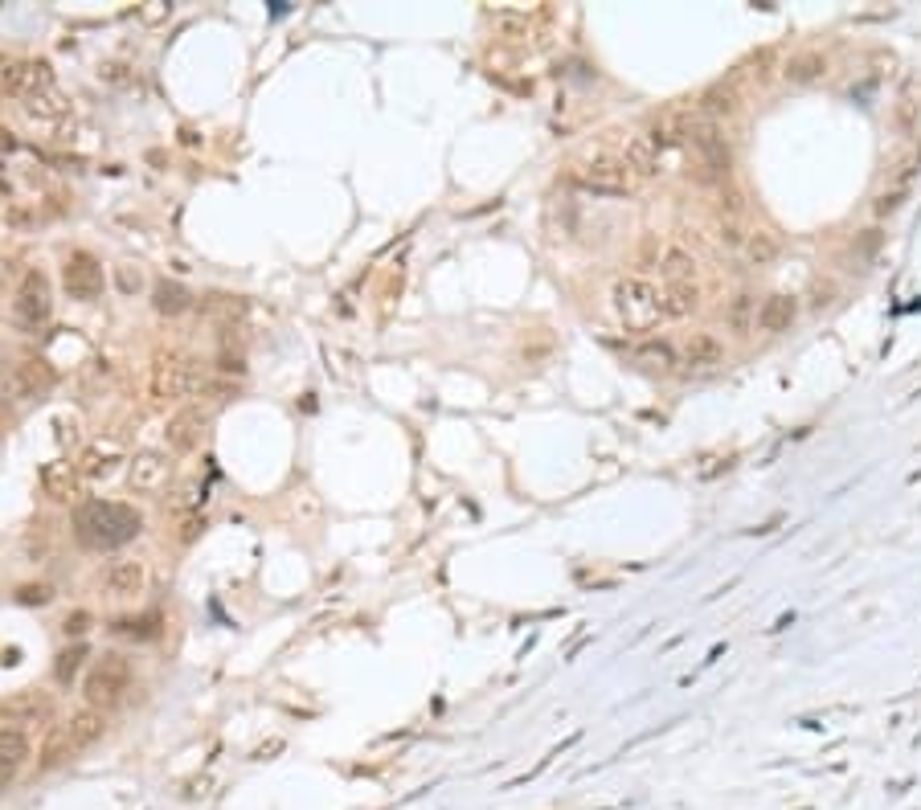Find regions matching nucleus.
I'll use <instances>...</instances> for the list:
<instances>
[{
	"mask_svg": "<svg viewBox=\"0 0 921 810\" xmlns=\"http://www.w3.org/2000/svg\"><path fill=\"white\" fill-rule=\"evenodd\" d=\"M66 99L58 95V90H46V95H33V99H25V115L33 119V123H41V127H54V123H62L66 119Z\"/></svg>",
	"mask_w": 921,
	"mask_h": 810,
	"instance_id": "412c9836",
	"label": "nucleus"
},
{
	"mask_svg": "<svg viewBox=\"0 0 921 810\" xmlns=\"http://www.w3.org/2000/svg\"><path fill=\"white\" fill-rule=\"evenodd\" d=\"M115 283H119L123 295H136L144 287V275H140L136 266H115Z\"/></svg>",
	"mask_w": 921,
	"mask_h": 810,
	"instance_id": "c85d7f7f",
	"label": "nucleus"
},
{
	"mask_svg": "<svg viewBox=\"0 0 921 810\" xmlns=\"http://www.w3.org/2000/svg\"><path fill=\"white\" fill-rule=\"evenodd\" d=\"M152 307H156L160 315H181V311H189V307H193V295H189L181 283H156V291H152Z\"/></svg>",
	"mask_w": 921,
	"mask_h": 810,
	"instance_id": "b1692460",
	"label": "nucleus"
},
{
	"mask_svg": "<svg viewBox=\"0 0 921 810\" xmlns=\"http://www.w3.org/2000/svg\"><path fill=\"white\" fill-rule=\"evenodd\" d=\"M745 254H750L758 266H770L778 258V238L766 234V230H758V234H750V242H745Z\"/></svg>",
	"mask_w": 921,
	"mask_h": 810,
	"instance_id": "bb28decb",
	"label": "nucleus"
},
{
	"mask_svg": "<svg viewBox=\"0 0 921 810\" xmlns=\"http://www.w3.org/2000/svg\"><path fill=\"white\" fill-rule=\"evenodd\" d=\"M13 311H17V320H21L25 328H37V324L50 320L54 299H50V279L41 275V270H29V275L21 279L17 299H13Z\"/></svg>",
	"mask_w": 921,
	"mask_h": 810,
	"instance_id": "0eeeda50",
	"label": "nucleus"
},
{
	"mask_svg": "<svg viewBox=\"0 0 921 810\" xmlns=\"http://www.w3.org/2000/svg\"><path fill=\"white\" fill-rule=\"evenodd\" d=\"M623 164L631 168L635 180H651L660 172V148H655L651 135H631L627 148H623Z\"/></svg>",
	"mask_w": 921,
	"mask_h": 810,
	"instance_id": "4468645a",
	"label": "nucleus"
},
{
	"mask_svg": "<svg viewBox=\"0 0 921 810\" xmlns=\"http://www.w3.org/2000/svg\"><path fill=\"white\" fill-rule=\"evenodd\" d=\"M201 430H205V414L189 405V410H181V414H172V418H168L164 438H168V446H172V450H193V446L201 442Z\"/></svg>",
	"mask_w": 921,
	"mask_h": 810,
	"instance_id": "2eb2a0df",
	"label": "nucleus"
},
{
	"mask_svg": "<svg viewBox=\"0 0 921 810\" xmlns=\"http://www.w3.org/2000/svg\"><path fill=\"white\" fill-rule=\"evenodd\" d=\"M103 729H107V720H103V712H99V708H78V712L66 720V725H62V733L70 737L74 753L91 749V745L103 737Z\"/></svg>",
	"mask_w": 921,
	"mask_h": 810,
	"instance_id": "f8f14e48",
	"label": "nucleus"
},
{
	"mask_svg": "<svg viewBox=\"0 0 921 810\" xmlns=\"http://www.w3.org/2000/svg\"><path fill=\"white\" fill-rule=\"evenodd\" d=\"M86 630V614H74V618H66V635H82Z\"/></svg>",
	"mask_w": 921,
	"mask_h": 810,
	"instance_id": "7c9ffc66",
	"label": "nucleus"
},
{
	"mask_svg": "<svg viewBox=\"0 0 921 810\" xmlns=\"http://www.w3.org/2000/svg\"><path fill=\"white\" fill-rule=\"evenodd\" d=\"M41 483H46V491L54 495V500H70L74 487H78V475H74V467H70V463H54V467H46Z\"/></svg>",
	"mask_w": 921,
	"mask_h": 810,
	"instance_id": "a878e982",
	"label": "nucleus"
},
{
	"mask_svg": "<svg viewBox=\"0 0 921 810\" xmlns=\"http://www.w3.org/2000/svg\"><path fill=\"white\" fill-rule=\"evenodd\" d=\"M144 581H148V573H144V565H140V561H111V565L103 569V577H99L103 594H107V598H115V602L144 594Z\"/></svg>",
	"mask_w": 921,
	"mask_h": 810,
	"instance_id": "1a4fd4ad",
	"label": "nucleus"
},
{
	"mask_svg": "<svg viewBox=\"0 0 921 810\" xmlns=\"http://www.w3.org/2000/svg\"><path fill=\"white\" fill-rule=\"evenodd\" d=\"M13 373H17V381H21L25 401L37 397V393H46V389L54 385V369L46 365V360H21V365H13Z\"/></svg>",
	"mask_w": 921,
	"mask_h": 810,
	"instance_id": "5701e85b",
	"label": "nucleus"
},
{
	"mask_svg": "<svg viewBox=\"0 0 921 810\" xmlns=\"http://www.w3.org/2000/svg\"><path fill=\"white\" fill-rule=\"evenodd\" d=\"M21 602H50V590H46V585H41V590H21Z\"/></svg>",
	"mask_w": 921,
	"mask_h": 810,
	"instance_id": "c756f323",
	"label": "nucleus"
},
{
	"mask_svg": "<svg viewBox=\"0 0 921 810\" xmlns=\"http://www.w3.org/2000/svg\"><path fill=\"white\" fill-rule=\"evenodd\" d=\"M725 320H729V328H733V332H750V328H758V299H754L750 291L733 295V303H729V311H725Z\"/></svg>",
	"mask_w": 921,
	"mask_h": 810,
	"instance_id": "393cba45",
	"label": "nucleus"
},
{
	"mask_svg": "<svg viewBox=\"0 0 921 810\" xmlns=\"http://www.w3.org/2000/svg\"><path fill=\"white\" fill-rule=\"evenodd\" d=\"M168 455H160V450H140L136 459H127V483L131 491H160L168 483Z\"/></svg>",
	"mask_w": 921,
	"mask_h": 810,
	"instance_id": "9d476101",
	"label": "nucleus"
},
{
	"mask_svg": "<svg viewBox=\"0 0 921 810\" xmlns=\"http://www.w3.org/2000/svg\"><path fill=\"white\" fill-rule=\"evenodd\" d=\"M0 716H5L13 729L37 725V720L50 716V696H41V692H21V696H13V700L0 704Z\"/></svg>",
	"mask_w": 921,
	"mask_h": 810,
	"instance_id": "ddd939ff",
	"label": "nucleus"
},
{
	"mask_svg": "<svg viewBox=\"0 0 921 810\" xmlns=\"http://www.w3.org/2000/svg\"><path fill=\"white\" fill-rule=\"evenodd\" d=\"M815 295H819L815 303L823 307V303H831V295H836V287H831V283H827V287H815Z\"/></svg>",
	"mask_w": 921,
	"mask_h": 810,
	"instance_id": "2f4dec72",
	"label": "nucleus"
},
{
	"mask_svg": "<svg viewBox=\"0 0 921 810\" xmlns=\"http://www.w3.org/2000/svg\"><path fill=\"white\" fill-rule=\"evenodd\" d=\"M700 303V291L692 283H676V287H664L660 291V307H664V320H684L692 315Z\"/></svg>",
	"mask_w": 921,
	"mask_h": 810,
	"instance_id": "4be33fe9",
	"label": "nucleus"
},
{
	"mask_svg": "<svg viewBox=\"0 0 921 810\" xmlns=\"http://www.w3.org/2000/svg\"><path fill=\"white\" fill-rule=\"evenodd\" d=\"M29 737L21 729H0V790H5L29 761Z\"/></svg>",
	"mask_w": 921,
	"mask_h": 810,
	"instance_id": "9b49d317",
	"label": "nucleus"
},
{
	"mask_svg": "<svg viewBox=\"0 0 921 810\" xmlns=\"http://www.w3.org/2000/svg\"><path fill=\"white\" fill-rule=\"evenodd\" d=\"M148 385H152V397H160V401H181L185 393H193L197 369H193V360L181 356V352H160L152 360Z\"/></svg>",
	"mask_w": 921,
	"mask_h": 810,
	"instance_id": "20e7f679",
	"label": "nucleus"
},
{
	"mask_svg": "<svg viewBox=\"0 0 921 810\" xmlns=\"http://www.w3.org/2000/svg\"><path fill=\"white\" fill-rule=\"evenodd\" d=\"M131 692V663L115 651H107L103 659H95V667L86 671V684H82V696H86V708H115L123 696Z\"/></svg>",
	"mask_w": 921,
	"mask_h": 810,
	"instance_id": "7ed1b4c3",
	"label": "nucleus"
},
{
	"mask_svg": "<svg viewBox=\"0 0 921 810\" xmlns=\"http://www.w3.org/2000/svg\"><path fill=\"white\" fill-rule=\"evenodd\" d=\"M795 299L791 295H770V299H762V307H758V328L762 332H786L795 324Z\"/></svg>",
	"mask_w": 921,
	"mask_h": 810,
	"instance_id": "a211bd4d",
	"label": "nucleus"
},
{
	"mask_svg": "<svg viewBox=\"0 0 921 810\" xmlns=\"http://www.w3.org/2000/svg\"><path fill=\"white\" fill-rule=\"evenodd\" d=\"M660 275L668 279V287H676V283H692L696 279V258L688 254V250H680V246H664L660 250Z\"/></svg>",
	"mask_w": 921,
	"mask_h": 810,
	"instance_id": "aec40b11",
	"label": "nucleus"
},
{
	"mask_svg": "<svg viewBox=\"0 0 921 810\" xmlns=\"http://www.w3.org/2000/svg\"><path fill=\"white\" fill-rule=\"evenodd\" d=\"M62 279H66L70 299L91 303V299H99V291H103V266H99L91 254H70V262H66V270H62Z\"/></svg>",
	"mask_w": 921,
	"mask_h": 810,
	"instance_id": "6e6552de",
	"label": "nucleus"
},
{
	"mask_svg": "<svg viewBox=\"0 0 921 810\" xmlns=\"http://www.w3.org/2000/svg\"><path fill=\"white\" fill-rule=\"evenodd\" d=\"M721 356H725V348H721V340H717V336L696 332V336L684 344V360H680V365H688L692 373H700V369L721 365Z\"/></svg>",
	"mask_w": 921,
	"mask_h": 810,
	"instance_id": "f3484780",
	"label": "nucleus"
},
{
	"mask_svg": "<svg viewBox=\"0 0 921 810\" xmlns=\"http://www.w3.org/2000/svg\"><path fill=\"white\" fill-rule=\"evenodd\" d=\"M574 180L590 193H610V197L631 193V185H635V176L623 164V156H590L574 168Z\"/></svg>",
	"mask_w": 921,
	"mask_h": 810,
	"instance_id": "39448f33",
	"label": "nucleus"
},
{
	"mask_svg": "<svg viewBox=\"0 0 921 810\" xmlns=\"http://www.w3.org/2000/svg\"><path fill=\"white\" fill-rule=\"evenodd\" d=\"M82 659H86V647H70V651H62V655H58V667H54L58 684H70V680H74L78 667H82Z\"/></svg>",
	"mask_w": 921,
	"mask_h": 810,
	"instance_id": "cd10ccee",
	"label": "nucleus"
},
{
	"mask_svg": "<svg viewBox=\"0 0 921 810\" xmlns=\"http://www.w3.org/2000/svg\"><path fill=\"white\" fill-rule=\"evenodd\" d=\"M54 90V70L50 62H5L0 66V95L9 99H33Z\"/></svg>",
	"mask_w": 921,
	"mask_h": 810,
	"instance_id": "423d86ee",
	"label": "nucleus"
},
{
	"mask_svg": "<svg viewBox=\"0 0 921 810\" xmlns=\"http://www.w3.org/2000/svg\"><path fill=\"white\" fill-rule=\"evenodd\" d=\"M123 463V455H119V442H91L86 446V455H82V475L86 479H111L115 475V467Z\"/></svg>",
	"mask_w": 921,
	"mask_h": 810,
	"instance_id": "dca6fc26",
	"label": "nucleus"
},
{
	"mask_svg": "<svg viewBox=\"0 0 921 810\" xmlns=\"http://www.w3.org/2000/svg\"><path fill=\"white\" fill-rule=\"evenodd\" d=\"M631 360H635V365H643V369H651V373H672V365H680L676 348L668 340H643V344H635Z\"/></svg>",
	"mask_w": 921,
	"mask_h": 810,
	"instance_id": "6ab92c4d",
	"label": "nucleus"
},
{
	"mask_svg": "<svg viewBox=\"0 0 921 810\" xmlns=\"http://www.w3.org/2000/svg\"><path fill=\"white\" fill-rule=\"evenodd\" d=\"M610 299H614V311H619V320L631 328V332H647L664 320V307H660V287H651L647 279H619L610 287Z\"/></svg>",
	"mask_w": 921,
	"mask_h": 810,
	"instance_id": "f03ea898",
	"label": "nucleus"
},
{
	"mask_svg": "<svg viewBox=\"0 0 921 810\" xmlns=\"http://www.w3.org/2000/svg\"><path fill=\"white\" fill-rule=\"evenodd\" d=\"M74 536L86 549H115L127 545L131 536H140V512L127 504H82L74 512Z\"/></svg>",
	"mask_w": 921,
	"mask_h": 810,
	"instance_id": "f257e3e1",
	"label": "nucleus"
}]
</instances>
